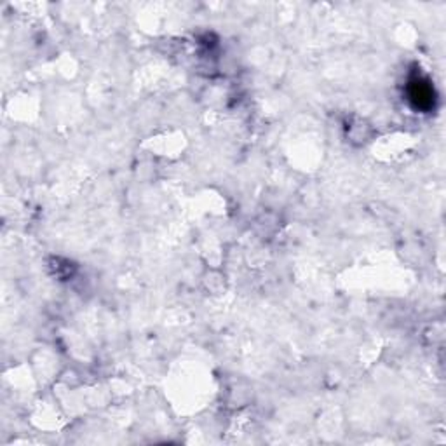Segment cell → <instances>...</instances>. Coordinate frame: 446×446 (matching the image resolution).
<instances>
[{"label":"cell","mask_w":446,"mask_h":446,"mask_svg":"<svg viewBox=\"0 0 446 446\" xmlns=\"http://www.w3.org/2000/svg\"><path fill=\"white\" fill-rule=\"evenodd\" d=\"M410 101L413 103L415 108L420 110H429L434 101V94H432L429 82L422 79H415L410 82Z\"/></svg>","instance_id":"obj_1"}]
</instances>
